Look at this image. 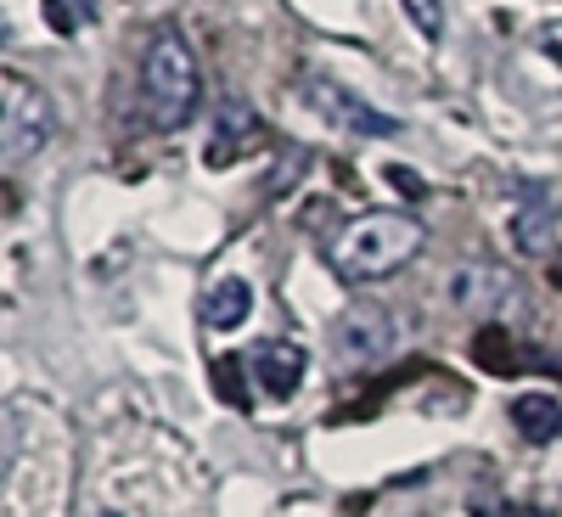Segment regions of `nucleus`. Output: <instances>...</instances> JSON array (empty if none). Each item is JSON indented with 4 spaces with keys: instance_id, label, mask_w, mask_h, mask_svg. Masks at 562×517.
<instances>
[{
    "instance_id": "1",
    "label": "nucleus",
    "mask_w": 562,
    "mask_h": 517,
    "mask_svg": "<svg viewBox=\"0 0 562 517\" xmlns=\"http://www.w3.org/2000/svg\"><path fill=\"white\" fill-rule=\"evenodd\" d=\"M422 243H428V225H422L416 214L378 209V214L349 220L333 237V270L344 281H355V288H366V281H389L394 270H405L422 254Z\"/></svg>"
},
{
    "instance_id": "2",
    "label": "nucleus",
    "mask_w": 562,
    "mask_h": 517,
    "mask_svg": "<svg viewBox=\"0 0 562 517\" xmlns=\"http://www.w3.org/2000/svg\"><path fill=\"white\" fill-rule=\"evenodd\" d=\"M203 102V74L198 52L186 45L180 29H158L140 52V108H147L153 130H180Z\"/></svg>"
},
{
    "instance_id": "3",
    "label": "nucleus",
    "mask_w": 562,
    "mask_h": 517,
    "mask_svg": "<svg viewBox=\"0 0 562 517\" xmlns=\"http://www.w3.org/2000/svg\"><path fill=\"white\" fill-rule=\"evenodd\" d=\"M57 135V108L40 85H29L23 74H7V113H0V158L7 164H29L45 141Z\"/></svg>"
},
{
    "instance_id": "4",
    "label": "nucleus",
    "mask_w": 562,
    "mask_h": 517,
    "mask_svg": "<svg viewBox=\"0 0 562 517\" xmlns=\"http://www.w3.org/2000/svg\"><path fill=\"white\" fill-rule=\"evenodd\" d=\"M333 344H338V360L344 366H360L366 371V366H378V360L394 355L400 333H394V315L383 304H349L338 315V326H333Z\"/></svg>"
},
{
    "instance_id": "5",
    "label": "nucleus",
    "mask_w": 562,
    "mask_h": 517,
    "mask_svg": "<svg viewBox=\"0 0 562 517\" xmlns=\"http://www.w3.org/2000/svg\"><path fill=\"white\" fill-rule=\"evenodd\" d=\"M304 97L315 102V113H321V119H333L338 130H355V135H400V119H389L383 108L360 102V97H355L349 85L326 79V74L304 79Z\"/></svg>"
},
{
    "instance_id": "6",
    "label": "nucleus",
    "mask_w": 562,
    "mask_h": 517,
    "mask_svg": "<svg viewBox=\"0 0 562 517\" xmlns=\"http://www.w3.org/2000/svg\"><path fill=\"white\" fill-rule=\"evenodd\" d=\"M445 293L456 310H484V304H501L512 293V270L495 265V259H461L445 281Z\"/></svg>"
},
{
    "instance_id": "7",
    "label": "nucleus",
    "mask_w": 562,
    "mask_h": 517,
    "mask_svg": "<svg viewBox=\"0 0 562 517\" xmlns=\"http://www.w3.org/2000/svg\"><path fill=\"white\" fill-rule=\"evenodd\" d=\"M254 378H259V389L281 405V400H293L299 394V383H304V366H310V355L299 349V344H288V338H265L259 349H254Z\"/></svg>"
},
{
    "instance_id": "8",
    "label": "nucleus",
    "mask_w": 562,
    "mask_h": 517,
    "mask_svg": "<svg viewBox=\"0 0 562 517\" xmlns=\"http://www.w3.org/2000/svg\"><path fill=\"white\" fill-rule=\"evenodd\" d=\"M248 315H254V288L243 276H220L214 288L203 293V321L214 326V333H237Z\"/></svg>"
},
{
    "instance_id": "9",
    "label": "nucleus",
    "mask_w": 562,
    "mask_h": 517,
    "mask_svg": "<svg viewBox=\"0 0 562 517\" xmlns=\"http://www.w3.org/2000/svg\"><path fill=\"white\" fill-rule=\"evenodd\" d=\"M265 141V130H259V119L243 108V102H225L220 108V130H214V147H209V164H231L237 153H248V147H259Z\"/></svg>"
},
{
    "instance_id": "10",
    "label": "nucleus",
    "mask_w": 562,
    "mask_h": 517,
    "mask_svg": "<svg viewBox=\"0 0 562 517\" xmlns=\"http://www.w3.org/2000/svg\"><path fill=\"white\" fill-rule=\"evenodd\" d=\"M557 225H562L557 198L524 203L518 214H512V243H518V254H551V243H557Z\"/></svg>"
},
{
    "instance_id": "11",
    "label": "nucleus",
    "mask_w": 562,
    "mask_h": 517,
    "mask_svg": "<svg viewBox=\"0 0 562 517\" xmlns=\"http://www.w3.org/2000/svg\"><path fill=\"white\" fill-rule=\"evenodd\" d=\"M512 422H518V434L529 445H551L562 434V405L551 394H518L512 400Z\"/></svg>"
},
{
    "instance_id": "12",
    "label": "nucleus",
    "mask_w": 562,
    "mask_h": 517,
    "mask_svg": "<svg viewBox=\"0 0 562 517\" xmlns=\"http://www.w3.org/2000/svg\"><path fill=\"white\" fill-rule=\"evenodd\" d=\"M473 360H479L484 371H518V355H512V338H506V333H495V326H484V333H479V344H473Z\"/></svg>"
},
{
    "instance_id": "13",
    "label": "nucleus",
    "mask_w": 562,
    "mask_h": 517,
    "mask_svg": "<svg viewBox=\"0 0 562 517\" xmlns=\"http://www.w3.org/2000/svg\"><path fill=\"white\" fill-rule=\"evenodd\" d=\"M45 12H52L57 34H79L90 18H97V0H45Z\"/></svg>"
},
{
    "instance_id": "14",
    "label": "nucleus",
    "mask_w": 562,
    "mask_h": 517,
    "mask_svg": "<svg viewBox=\"0 0 562 517\" xmlns=\"http://www.w3.org/2000/svg\"><path fill=\"white\" fill-rule=\"evenodd\" d=\"M400 7L422 29V40H439L445 34V0H400Z\"/></svg>"
},
{
    "instance_id": "15",
    "label": "nucleus",
    "mask_w": 562,
    "mask_h": 517,
    "mask_svg": "<svg viewBox=\"0 0 562 517\" xmlns=\"http://www.w3.org/2000/svg\"><path fill=\"white\" fill-rule=\"evenodd\" d=\"M214 383H220V400L243 405V411L254 405V400H248V389H243V360H220V366H214Z\"/></svg>"
},
{
    "instance_id": "16",
    "label": "nucleus",
    "mask_w": 562,
    "mask_h": 517,
    "mask_svg": "<svg viewBox=\"0 0 562 517\" xmlns=\"http://www.w3.org/2000/svg\"><path fill=\"white\" fill-rule=\"evenodd\" d=\"M546 52H557V57H562V23H551V29H546Z\"/></svg>"
},
{
    "instance_id": "17",
    "label": "nucleus",
    "mask_w": 562,
    "mask_h": 517,
    "mask_svg": "<svg viewBox=\"0 0 562 517\" xmlns=\"http://www.w3.org/2000/svg\"><path fill=\"white\" fill-rule=\"evenodd\" d=\"M551 288H562V254L551 259Z\"/></svg>"
},
{
    "instance_id": "18",
    "label": "nucleus",
    "mask_w": 562,
    "mask_h": 517,
    "mask_svg": "<svg viewBox=\"0 0 562 517\" xmlns=\"http://www.w3.org/2000/svg\"><path fill=\"white\" fill-rule=\"evenodd\" d=\"M97 517H124V512H97Z\"/></svg>"
}]
</instances>
